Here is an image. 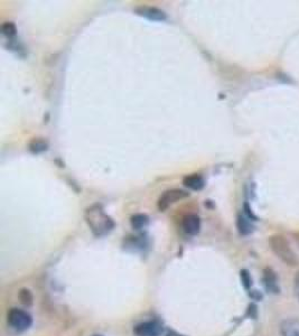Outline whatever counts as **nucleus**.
Segmentation results:
<instances>
[{"mask_svg":"<svg viewBox=\"0 0 299 336\" xmlns=\"http://www.w3.org/2000/svg\"><path fill=\"white\" fill-rule=\"evenodd\" d=\"M85 220L94 235H105L114 229L115 223L112 218L105 214L101 205H93L86 210Z\"/></svg>","mask_w":299,"mask_h":336,"instance_id":"nucleus-1","label":"nucleus"},{"mask_svg":"<svg viewBox=\"0 0 299 336\" xmlns=\"http://www.w3.org/2000/svg\"><path fill=\"white\" fill-rule=\"evenodd\" d=\"M269 243H270V248L273 253L282 262H285L288 266L297 265L298 259L285 236L280 235H272L270 240H269Z\"/></svg>","mask_w":299,"mask_h":336,"instance_id":"nucleus-2","label":"nucleus"},{"mask_svg":"<svg viewBox=\"0 0 299 336\" xmlns=\"http://www.w3.org/2000/svg\"><path fill=\"white\" fill-rule=\"evenodd\" d=\"M8 324L17 331H25L32 325V317L23 309L12 308L8 312Z\"/></svg>","mask_w":299,"mask_h":336,"instance_id":"nucleus-3","label":"nucleus"},{"mask_svg":"<svg viewBox=\"0 0 299 336\" xmlns=\"http://www.w3.org/2000/svg\"><path fill=\"white\" fill-rule=\"evenodd\" d=\"M187 196H189V193L182 191V189H169V191L164 192L158 200V209L159 211L164 212L168 209L170 205H173L174 203Z\"/></svg>","mask_w":299,"mask_h":336,"instance_id":"nucleus-4","label":"nucleus"},{"mask_svg":"<svg viewBox=\"0 0 299 336\" xmlns=\"http://www.w3.org/2000/svg\"><path fill=\"white\" fill-rule=\"evenodd\" d=\"M134 334L137 336H159L162 334V326L156 322H146L134 327Z\"/></svg>","mask_w":299,"mask_h":336,"instance_id":"nucleus-5","label":"nucleus"},{"mask_svg":"<svg viewBox=\"0 0 299 336\" xmlns=\"http://www.w3.org/2000/svg\"><path fill=\"white\" fill-rule=\"evenodd\" d=\"M136 13L152 21H164L167 19V15L156 7H139L136 9Z\"/></svg>","mask_w":299,"mask_h":336,"instance_id":"nucleus-6","label":"nucleus"},{"mask_svg":"<svg viewBox=\"0 0 299 336\" xmlns=\"http://www.w3.org/2000/svg\"><path fill=\"white\" fill-rule=\"evenodd\" d=\"M184 231L189 235H198L200 230V218L196 214H188L183 218L182 223Z\"/></svg>","mask_w":299,"mask_h":336,"instance_id":"nucleus-7","label":"nucleus"},{"mask_svg":"<svg viewBox=\"0 0 299 336\" xmlns=\"http://www.w3.org/2000/svg\"><path fill=\"white\" fill-rule=\"evenodd\" d=\"M183 184L186 187L191 189V191H202L205 186V181H204L203 176H200L199 174H193L189 176H186L183 180Z\"/></svg>","mask_w":299,"mask_h":336,"instance_id":"nucleus-8","label":"nucleus"},{"mask_svg":"<svg viewBox=\"0 0 299 336\" xmlns=\"http://www.w3.org/2000/svg\"><path fill=\"white\" fill-rule=\"evenodd\" d=\"M282 336H299V320L287 319L280 327Z\"/></svg>","mask_w":299,"mask_h":336,"instance_id":"nucleus-9","label":"nucleus"},{"mask_svg":"<svg viewBox=\"0 0 299 336\" xmlns=\"http://www.w3.org/2000/svg\"><path fill=\"white\" fill-rule=\"evenodd\" d=\"M47 142L45 140L41 139V138H37V139H33L28 145V149L32 154L38 155L42 154V152L47 151Z\"/></svg>","mask_w":299,"mask_h":336,"instance_id":"nucleus-10","label":"nucleus"},{"mask_svg":"<svg viewBox=\"0 0 299 336\" xmlns=\"http://www.w3.org/2000/svg\"><path fill=\"white\" fill-rule=\"evenodd\" d=\"M130 223L134 230L144 229L149 223V218L146 214H134L131 217Z\"/></svg>","mask_w":299,"mask_h":336,"instance_id":"nucleus-11","label":"nucleus"},{"mask_svg":"<svg viewBox=\"0 0 299 336\" xmlns=\"http://www.w3.org/2000/svg\"><path fill=\"white\" fill-rule=\"evenodd\" d=\"M238 229L241 235H249V233L252 232V225L250 224V222L248 221L247 218L242 217V215H239L238 218Z\"/></svg>","mask_w":299,"mask_h":336,"instance_id":"nucleus-12","label":"nucleus"},{"mask_svg":"<svg viewBox=\"0 0 299 336\" xmlns=\"http://www.w3.org/2000/svg\"><path fill=\"white\" fill-rule=\"evenodd\" d=\"M19 299L21 304L25 306H31L33 302V296L28 289H21L19 293Z\"/></svg>","mask_w":299,"mask_h":336,"instance_id":"nucleus-13","label":"nucleus"},{"mask_svg":"<svg viewBox=\"0 0 299 336\" xmlns=\"http://www.w3.org/2000/svg\"><path fill=\"white\" fill-rule=\"evenodd\" d=\"M2 32H3V34H5L7 37H13V36L16 35V32H17V29H16V26L13 23H6V24H3L2 25Z\"/></svg>","mask_w":299,"mask_h":336,"instance_id":"nucleus-14","label":"nucleus"},{"mask_svg":"<svg viewBox=\"0 0 299 336\" xmlns=\"http://www.w3.org/2000/svg\"><path fill=\"white\" fill-rule=\"evenodd\" d=\"M265 281L266 284H267V286H269L273 289V288H276V277L273 275V272L271 270H269V272H267V270H266L265 273Z\"/></svg>","mask_w":299,"mask_h":336,"instance_id":"nucleus-15","label":"nucleus"},{"mask_svg":"<svg viewBox=\"0 0 299 336\" xmlns=\"http://www.w3.org/2000/svg\"><path fill=\"white\" fill-rule=\"evenodd\" d=\"M241 279H242V283H243V286L247 288H250L251 286V277L249 275V272L247 271V270H242L241 271Z\"/></svg>","mask_w":299,"mask_h":336,"instance_id":"nucleus-16","label":"nucleus"},{"mask_svg":"<svg viewBox=\"0 0 299 336\" xmlns=\"http://www.w3.org/2000/svg\"><path fill=\"white\" fill-rule=\"evenodd\" d=\"M166 336H185V335H182L180 333H177V332L171 331V332H168V334H167Z\"/></svg>","mask_w":299,"mask_h":336,"instance_id":"nucleus-17","label":"nucleus"},{"mask_svg":"<svg viewBox=\"0 0 299 336\" xmlns=\"http://www.w3.org/2000/svg\"><path fill=\"white\" fill-rule=\"evenodd\" d=\"M93 336H102V335H93Z\"/></svg>","mask_w":299,"mask_h":336,"instance_id":"nucleus-18","label":"nucleus"}]
</instances>
